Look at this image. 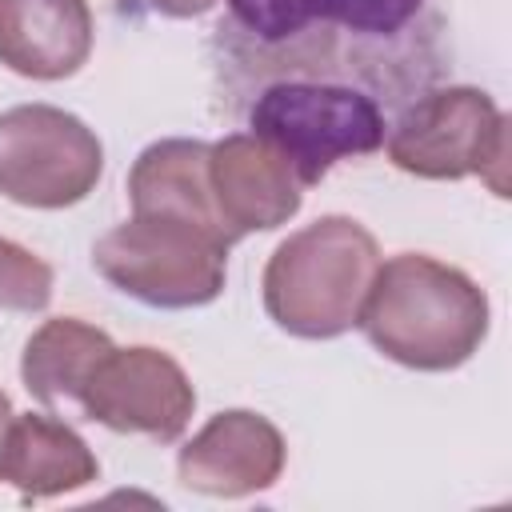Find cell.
<instances>
[{"instance_id":"277c9868","label":"cell","mask_w":512,"mask_h":512,"mask_svg":"<svg viewBox=\"0 0 512 512\" xmlns=\"http://www.w3.org/2000/svg\"><path fill=\"white\" fill-rule=\"evenodd\" d=\"M240 120L292 164L304 188L320 184L336 160L380 152L388 136V112L372 96L308 80L260 88L240 108Z\"/></svg>"},{"instance_id":"3957f363","label":"cell","mask_w":512,"mask_h":512,"mask_svg":"<svg viewBox=\"0 0 512 512\" xmlns=\"http://www.w3.org/2000/svg\"><path fill=\"white\" fill-rule=\"evenodd\" d=\"M380 268L376 236L352 216H320L276 244L264 264V312L300 340H332L356 328Z\"/></svg>"},{"instance_id":"7a4b0ae2","label":"cell","mask_w":512,"mask_h":512,"mask_svg":"<svg viewBox=\"0 0 512 512\" xmlns=\"http://www.w3.org/2000/svg\"><path fill=\"white\" fill-rule=\"evenodd\" d=\"M488 320V296L468 272L400 252L380 260L356 324L380 356L416 372H452L480 352Z\"/></svg>"},{"instance_id":"8992f818","label":"cell","mask_w":512,"mask_h":512,"mask_svg":"<svg viewBox=\"0 0 512 512\" xmlns=\"http://www.w3.org/2000/svg\"><path fill=\"white\" fill-rule=\"evenodd\" d=\"M384 148L388 160L408 176H480L496 196H508V120L484 88H428L396 112Z\"/></svg>"},{"instance_id":"8fae6325","label":"cell","mask_w":512,"mask_h":512,"mask_svg":"<svg viewBox=\"0 0 512 512\" xmlns=\"http://www.w3.org/2000/svg\"><path fill=\"white\" fill-rule=\"evenodd\" d=\"M88 0H0V64L28 80L76 76L92 52Z\"/></svg>"},{"instance_id":"e0dca14e","label":"cell","mask_w":512,"mask_h":512,"mask_svg":"<svg viewBox=\"0 0 512 512\" xmlns=\"http://www.w3.org/2000/svg\"><path fill=\"white\" fill-rule=\"evenodd\" d=\"M8 420H12V400H8V392H0V436H4Z\"/></svg>"},{"instance_id":"2e32d148","label":"cell","mask_w":512,"mask_h":512,"mask_svg":"<svg viewBox=\"0 0 512 512\" xmlns=\"http://www.w3.org/2000/svg\"><path fill=\"white\" fill-rule=\"evenodd\" d=\"M220 0H148V8L152 12H160V16H172V20H192V16H204V12H212Z\"/></svg>"},{"instance_id":"9a60e30c","label":"cell","mask_w":512,"mask_h":512,"mask_svg":"<svg viewBox=\"0 0 512 512\" xmlns=\"http://www.w3.org/2000/svg\"><path fill=\"white\" fill-rule=\"evenodd\" d=\"M52 300V268L0 236V308L4 312H40Z\"/></svg>"},{"instance_id":"ba28073f","label":"cell","mask_w":512,"mask_h":512,"mask_svg":"<svg viewBox=\"0 0 512 512\" xmlns=\"http://www.w3.org/2000/svg\"><path fill=\"white\" fill-rule=\"evenodd\" d=\"M76 404L108 432L176 444L196 412V388L168 352L136 344L112 348L76 392Z\"/></svg>"},{"instance_id":"30bf717a","label":"cell","mask_w":512,"mask_h":512,"mask_svg":"<svg viewBox=\"0 0 512 512\" xmlns=\"http://www.w3.org/2000/svg\"><path fill=\"white\" fill-rule=\"evenodd\" d=\"M208 188L232 240L288 224L304 200L292 164L256 132H228L208 144Z\"/></svg>"},{"instance_id":"7c38bea8","label":"cell","mask_w":512,"mask_h":512,"mask_svg":"<svg viewBox=\"0 0 512 512\" xmlns=\"http://www.w3.org/2000/svg\"><path fill=\"white\" fill-rule=\"evenodd\" d=\"M96 476L100 464L76 428L48 412H12L0 436V484H12L24 500H48L88 488Z\"/></svg>"},{"instance_id":"6da1fadb","label":"cell","mask_w":512,"mask_h":512,"mask_svg":"<svg viewBox=\"0 0 512 512\" xmlns=\"http://www.w3.org/2000/svg\"><path fill=\"white\" fill-rule=\"evenodd\" d=\"M208 60L228 116L284 80L344 84L400 112L448 72V44L436 0H224Z\"/></svg>"},{"instance_id":"9c48e42d","label":"cell","mask_w":512,"mask_h":512,"mask_svg":"<svg viewBox=\"0 0 512 512\" xmlns=\"http://www.w3.org/2000/svg\"><path fill=\"white\" fill-rule=\"evenodd\" d=\"M284 436L272 420L248 408L216 412L176 456V476L188 492L236 500L264 492L284 472Z\"/></svg>"},{"instance_id":"5b68a950","label":"cell","mask_w":512,"mask_h":512,"mask_svg":"<svg viewBox=\"0 0 512 512\" xmlns=\"http://www.w3.org/2000/svg\"><path fill=\"white\" fill-rule=\"evenodd\" d=\"M228 248L188 220L132 212L96 240L92 264L116 292L148 308H204L224 292Z\"/></svg>"},{"instance_id":"52a82bcc","label":"cell","mask_w":512,"mask_h":512,"mask_svg":"<svg viewBox=\"0 0 512 512\" xmlns=\"http://www.w3.org/2000/svg\"><path fill=\"white\" fill-rule=\"evenodd\" d=\"M104 172L100 136L56 104L0 112V192L24 208H72Z\"/></svg>"},{"instance_id":"4fadbf2b","label":"cell","mask_w":512,"mask_h":512,"mask_svg":"<svg viewBox=\"0 0 512 512\" xmlns=\"http://www.w3.org/2000/svg\"><path fill=\"white\" fill-rule=\"evenodd\" d=\"M128 200H132V212L176 216L236 244L208 188V144L204 140L168 136V140L148 144L128 172Z\"/></svg>"},{"instance_id":"5bb4252c","label":"cell","mask_w":512,"mask_h":512,"mask_svg":"<svg viewBox=\"0 0 512 512\" xmlns=\"http://www.w3.org/2000/svg\"><path fill=\"white\" fill-rule=\"evenodd\" d=\"M112 336L76 320V316H56L44 320L20 356V380L24 388L40 400V404H60V400H76V392L84 388V380L92 376V368L112 352Z\"/></svg>"}]
</instances>
